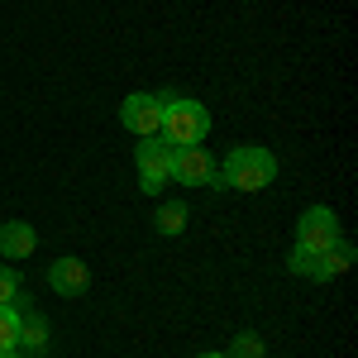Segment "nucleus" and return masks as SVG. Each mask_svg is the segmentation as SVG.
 Segmentation results:
<instances>
[{
    "label": "nucleus",
    "mask_w": 358,
    "mask_h": 358,
    "mask_svg": "<svg viewBox=\"0 0 358 358\" xmlns=\"http://www.w3.org/2000/svg\"><path fill=\"white\" fill-rule=\"evenodd\" d=\"M182 229H187V206L167 201L163 210H158V234H182Z\"/></svg>",
    "instance_id": "11"
},
{
    "label": "nucleus",
    "mask_w": 358,
    "mask_h": 358,
    "mask_svg": "<svg viewBox=\"0 0 358 358\" xmlns=\"http://www.w3.org/2000/svg\"><path fill=\"white\" fill-rule=\"evenodd\" d=\"M229 358H263V339L253 330H244L239 339H234V349H229Z\"/></svg>",
    "instance_id": "13"
},
{
    "label": "nucleus",
    "mask_w": 358,
    "mask_h": 358,
    "mask_svg": "<svg viewBox=\"0 0 358 358\" xmlns=\"http://www.w3.org/2000/svg\"><path fill=\"white\" fill-rule=\"evenodd\" d=\"M120 120H124V129H129L134 138H153V134H158V124H163V96H153V91H134V96H124Z\"/></svg>",
    "instance_id": "5"
},
{
    "label": "nucleus",
    "mask_w": 358,
    "mask_h": 358,
    "mask_svg": "<svg viewBox=\"0 0 358 358\" xmlns=\"http://www.w3.org/2000/svg\"><path fill=\"white\" fill-rule=\"evenodd\" d=\"M196 358H229V354H196Z\"/></svg>",
    "instance_id": "15"
},
{
    "label": "nucleus",
    "mask_w": 358,
    "mask_h": 358,
    "mask_svg": "<svg viewBox=\"0 0 358 358\" xmlns=\"http://www.w3.org/2000/svg\"><path fill=\"white\" fill-rule=\"evenodd\" d=\"M287 268L306 282H330V253H310V248H296L292 258H287Z\"/></svg>",
    "instance_id": "9"
},
{
    "label": "nucleus",
    "mask_w": 358,
    "mask_h": 358,
    "mask_svg": "<svg viewBox=\"0 0 358 358\" xmlns=\"http://www.w3.org/2000/svg\"><path fill=\"white\" fill-rule=\"evenodd\" d=\"M15 301H20V277H15V268L0 263V306H15Z\"/></svg>",
    "instance_id": "14"
},
{
    "label": "nucleus",
    "mask_w": 358,
    "mask_h": 358,
    "mask_svg": "<svg viewBox=\"0 0 358 358\" xmlns=\"http://www.w3.org/2000/svg\"><path fill=\"white\" fill-rule=\"evenodd\" d=\"M48 287H53L57 296H82L86 287H91V273H86L82 258H57L53 268H48Z\"/></svg>",
    "instance_id": "7"
},
{
    "label": "nucleus",
    "mask_w": 358,
    "mask_h": 358,
    "mask_svg": "<svg viewBox=\"0 0 358 358\" xmlns=\"http://www.w3.org/2000/svg\"><path fill=\"white\" fill-rule=\"evenodd\" d=\"M0 358H20V354H15V349H5V354H0Z\"/></svg>",
    "instance_id": "16"
},
{
    "label": "nucleus",
    "mask_w": 358,
    "mask_h": 358,
    "mask_svg": "<svg viewBox=\"0 0 358 358\" xmlns=\"http://www.w3.org/2000/svg\"><path fill=\"white\" fill-rule=\"evenodd\" d=\"M34 344V349H43L48 344V325H43V315H29V320H20V344Z\"/></svg>",
    "instance_id": "12"
},
{
    "label": "nucleus",
    "mask_w": 358,
    "mask_h": 358,
    "mask_svg": "<svg viewBox=\"0 0 358 358\" xmlns=\"http://www.w3.org/2000/svg\"><path fill=\"white\" fill-rule=\"evenodd\" d=\"M134 158H138V187H143L148 196H158L167 187V158H172V148L153 134V138H138Z\"/></svg>",
    "instance_id": "6"
},
{
    "label": "nucleus",
    "mask_w": 358,
    "mask_h": 358,
    "mask_svg": "<svg viewBox=\"0 0 358 358\" xmlns=\"http://www.w3.org/2000/svg\"><path fill=\"white\" fill-rule=\"evenodd\" d=\"M167 182H182V187H224L215 158H210L201 143L172 148V158H167Z\"/></svg>",
    "instance_id": "3"
},
{
    "label": "nucleus",
    "mask_w": 358,
    "mask_h": 358,
    "mask_svg": "<svg viewBox=\"0 0 358 358\" xmlns=\"http://www.w3.org/2000/svg\"><path fill=\"white\" fill-rule=\"evenodd\" d=\"M344 234H339V215L330 206H310L301 220H296V248H310V253H330Z\"/></svg>",
    "instance_id": "4"
},
{
    "label": "nucleus",
    "mask_w": 358,
    "mask_h": 358,
    "mask_svg": "<svg viewBox=\"0 0 358 358\" xmlns=\"http://www.w3.org/2000/svg\"><path fill=\"white\" fill-rule=\"evenodd\" d=\"M224 187H234V192H263V187H273L277 177V158L268 148H258V143H244V148H234L220 167Z\"/></svg>",
    "instance_id": "2"
},
{
    "label": "nucleus",
    "mask_w": 358,
    "mask_h": 358,
    "mask_svg": "<svg viewBox=\"0 0 358 358\" xmlns=\"http://www.w3.org/2000/svg\"><path fill=\"white\" fill-rule=\"evenodd\" d=\"M34 248H38L34 224H24V220H5L0 224V258H29Z\"/></svg>",
    "instance_id": "8"
},
{
    "label": "nucleus",
    "mask_w": 358,
    "mask_h": 358,
    "mask_svg": "<svg viewBox=\"0 0 358 358\" xmlns=\"http://www.w3.org/2000/svg\"><path fill=\"white\" fill-rule=\"evenodd\" d=\"M210 134V110L192 101V96H163V124H158V138L167 148H187V143H201Z\"/></svg>",
    "instance_id": "1"
},
{
    "label": "nucleus",
    "mask_w": 358,
    "mask_h": 358,
    "mask_svg": "<svg viewBox=\"0 0 358 358\" xmlns=\"http://www.w3.org/2000/svg\"><path fill=\"white\" fill-rule=\"evenodd\" d=\"M5 349H20V310L15 306H0V354Z\"/></svg>",
    "instance_id": "10"
}]
</instances>
